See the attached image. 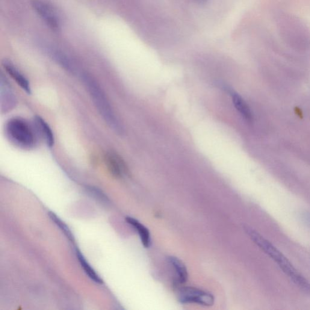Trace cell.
Wrapping results in <instances>:
<instances>
[{"instance_id": "2e32d148", "label": "cell", "mask_w": 310, "mask_h": 310, "mask_svg": "<svg viewBox=\"0 0 310 310\" xmlns=\"http://www.w3.org/2000/svg\"><path fill=\"white\" fill-rule=\"evenodd\" d=\"M304 219H305L306 222L310 224V214L305 215V216L304 217Z\"/></svg>"}, {"instance_id": "3957f363", "label": "cell", "mask_w": 310, "mask_h": 310, "mask_svg": "<svg viewBox=\"0 0 310 310\" xmlns=\"http://www.w3.org/2000/svg\"><path fill=\"white\" fill-rule=\"evenodd\" d=\"M5 131L11 143L20 148L31 149L37 143L33 128L23 118H11L6 125Z\"/></svg>"}, {"instance_id": "30bf717a", "label": "cell", "mask_w": 310, "mask_h": 310, "mask_svg": "<svg viewBox=\"0 0 310 310\" xmlns=\"http://www.w3.org/2000/svg\"><path fill=\"white\" fill-rule=\"evenodd\" d=\"M226 90L229 91L230 95H231L233 104H234L236 110L239 112V113L245 120L248 121V122H251L252 120V114L246 102L244 101L240 94L236 93L234 90L230 89L229 87L226 88Z\"/></svg>"}, {"instance_id": "6da1fadb", "label": "cell", "mask_w": 310, "mask_h": 310, "mask_svg": "<svg viewBox=\"0 0 310 310\" xmlns=\"http://www.w3.org/2000/svg\"><path fill=\"white\" fill-rule=\"evenodd\" d=\"M244 229L254 243L276 262L283 272L287 274L296 284L310 294V283L308 280L295 269L291 262L277 248L256 230L249 227H244Z\"/></svg>"}, {"instance_id": "52a82bcc", "label": "cell", "mask_w": 310, "mask_h": 310, "mask_svg": "<svg viewBox=\"0 0 310 310\" xmlns=\"http://www.w3.org/2000/svg\"><path fill=\"white\" fill-rule=\"evenodd\" d=\"M0 88H1V109L2 114L13 110L17 104V98L13 88L10 82L4 75H1L0 80Z\"/></svg>"}, {"instance_id": "e0dca14e", "label": "cell", "mask_w": 310, "mask_h": 310, "mask_svg": "<svg viewBox=\"0 0 310 310\" xmlns=\"http://www.w3.org/2000/svg\"><path fill=\"white\" fill-rule=\"evenodd\" d=\"M196 1L199 3V4H203V3H205L206 0H196Z\"/></svg>"}, {"instance_id": "9a60e30c", "label": "cell", "mask_w": 310, "mask_h": 310, "mask_svg": "<svg viewBox=\"0 0 310 310\" xmlns=\"http://www.w3.org/2000/svg\"><path fill=\"white\" fill-rule=\"evenodd\" d=\"M86 190L90 195L100 200V201L105 203H108L109 201L108 197L99 189L90 186V187H87Z\"/></svg>"}, {"instance_id": "7a4b0ae2", "label": "cell", "mask_w": 310, "mask_h": 310, "mask_svg": "<svg viewBox=\"0 0 310 310\" xmlns=\"http://www.w3.org/2000/svg\"><path fill=\"white\" fill-rule=\"evenodd\" d=\"M81 78L86 87L91 99L103 120L112 131L117 134H122L123 128L120 120L115 114L108 96L96 79L88 73H84Z\"/></svg>"}, {"instance_id": "4fadbf2b", "label": "cell", "mask_w": 310, "mask_h": 310, "mask_svg": "<svg viewBox=\"0 0 310 310\" xmlns=\"http://www.w3.org/2000/svg\"><path fill=\"white\" fill-rule=\"evenodd\" d=\"M75 253L76 257H77V259L79 262V264H81V267L83 268L84 272L87 274L88 277H89L91 280H92L93 282L98 283V284H102V279L99 276L98 274L96 273V271L94 270L91 265L88 264V262L81 253V251L76 248L75 249Z\"/></svg>"}, {"instance_id": "9c48e42d", "label": "cell", "mask_w": 310, "mask_h": 310, "mask_svg": "<svg viewBox=\"0 0 310 310\" xmlns=\"http://www.w3.org/2000/svg\"><path fill=\"white\" fill-rule=\"evenodd\" d=\"M169 263L173 268L175 274V279L174 280V285L175 287L182 285L187 282L188 277V273L185 265L178 258L175 256H169L168 258Z\"/></svg>"}, {"instance_id": "277c9868", "label": "cell", "mask_w": 310, "mask_h": 310, "mask_svg": "<svg viewBox=\"0 0 310 310\" xmlns=\"http://www.w3.org/2000/svg\"><path fill=\"white\" fill-rule=\"evenodd\" d=\"M177 297L181 303H196L198 305L211 306L215 302L214 295L208 291L192 287H176Z\"/></svg>"}, {"instance_id": "8992f818", "label": "cell", "mask_w": 310, "mask_h": 310, "mask_svg": "<svg viewBox=\"0 0 310 310\" xmlns=\"http://www.w3.org/2000/svg\"><path fill=\"white\" fill-rule=\"evenodd\" d=\"M105 161L109 172L115 178H122L128 175V168L125 161L117 153L114 152L106 153Z\"/></svg>"}, {"instance_id": "7c38bea8", "label": "cell", "mask_w": 310, "mask_h": 310, "mask_svg": "<svg viewBox=\"0 0 310 310\" xmlns=\"http://www.w3.org/2000/svg\"><path fill=\"white\" fill-rule=\"evenodd\" d=\"M35 122L37 129L45 140L47 146L49 147L54 146L55 144L54 135L48 124L42 118L38 116L35 117Z\"/></svg>"}, {"instance_id": "5b68a950", "label": "cell", "mask_w": 310, "mask_h": 310, "mask_svg": "<svg viewBox=\"0 0 310 310\" xmlns=\"http://www.w3.org/2000/svg\"><path fill=\"white\" fill-rule=\"evenodd\" d=\"M32 5L38 16L50 28L55 31L60 30V16L51 5L43 0H33Z\"/></svg>"}, {"instance_id": "8fae6325", "label": "cell", "mask_w": 310, "mask_h": 310, "mask_svg": "<svg viewBox=\"0 0 310 310\" xmlns=\"http://www.w3.org/2000/svg\"><path fill=\"white\" fill-rule=\"evenodd\" d=\"M126 221L137 230L143 246L145 248H149L152 244L151 235L149 230L134 218L126 217Z\"/></svg>"}, {"instance_id": "5bb4252c", "label": "cell", "mask_w": 310, "mask_h": 310, "mask_svg": "<svg viewBox=\"0 0 310 310\" xmlns=\"http://www.w3.org/2000/svg\"><path fill=\"white\" fill-rule=\"evenodd\" d=\"M48 215L51 218V220L54 222L56 225H57L59 229H60L62 232L64 233L65 236H66L68 240H69L72 243H74L75 238L73 236L72 232L69 229L66 224H65L63 221H62L60 218L58 217L54 212H49Z\"/></svg>"}, {"instance_id": "ba28073f", "label": "cell", "mask_w": 310, "mask_h": 310, "mask_svg": "<svg viewBox=\"0 0 310 310\" xmlns=\"http://www.w3.org/2000/svg\"><path fill=\"white\" fill-rule=\"evenodd\" d=\"M3 66L8 74L19 84V86L22 87L26 93L29 94L31 93V85L28 79L18 69L16 66H15V65L12 62L5 60L3 62Z\"/></svg>"}]
</instances>
